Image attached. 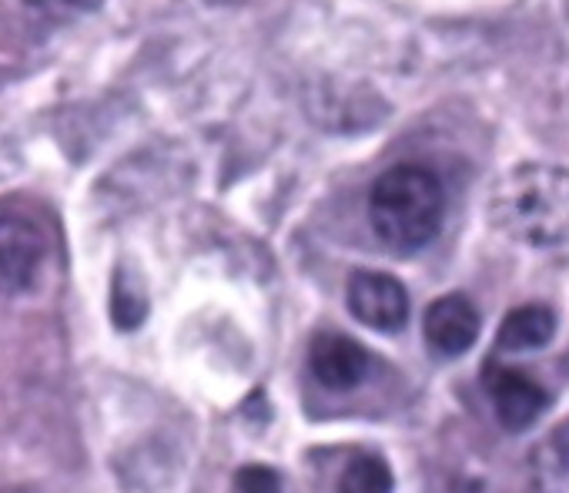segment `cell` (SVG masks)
Wrapping results in <instances>:
<instances>
[{
    "label": "cell",
    "instance_id": "cell-2",
    "mask_svg": "<svg viewBox=\"0 0 569 493\" xmlns=\"http://www.w3.org/2000/svg\"><path fill=\"white\" fill-rule=\"evenodd\" d=\"M446 218V188L442 178L419 165L406 161L379 175L369 191V221L379 241L392 253H419L439 235Z\"/></svg>",
    "mask_w": 569,
    "mask_h": 493
},
{
    "label": "cell",
    "instance_id": "cell-10",
    "mask_svg": "<svg viewBox=\"0 0 569 493\" xmlns=\"http://www.w3.org/2000/svg\"><path fill=\"white\" fill-rule=\"evenodd\" d=\"M144 313H148V303H144L141 289L118 276V279H114V293H111V316H114V326H118V329H138V326L144 323Z\"/></svg>",
    "mask_w": 569,
    "mask_h": 493
},
{
    "label": "cell",
    "instance_id": "cell-13",
    "mask_svg": "<svg viewBox=\"0 0 569 493\" xmlns=\"http://www.w3.org/2000/svg\"><path fill=\"white\" fill-rule=\"evenodd\" d=\"M552 450H556V460L569 470V423L556 426V433H552Z\"/></svg>",
    "mask_w": 569,
    "mask_h": 493
},
{
    "label": "cell",
    "instance_id": "cell-3",
    "mask_svg": "<svg viewBox=\"0 0 569 493\" xmlns=\"http://www.w3.org/2000/svg\"><path fill=\"white\" fill-rule=\"evenodd\" d=\"M48 269L44 228L14 208L0 211V296L21 299L34 293Z\"/></svg>",
    "mask_w": 569,
    "mask_h": 493
},
{
    "label": "cell",
    "instance_id": "cell-8",
    "mask_svg": "<svg viewBox=\"0 0 569 493\" xmlns=\"http://www.w3.org/2000/svg\"><path fill=\"white\" fill-rule=\"evenodd\" d=\"M556 336V316L546 306H519L512 309L499 333L496 343L502 353H529V349H542L549 339Z\"/></svg>",
    "mask_w": 569,
    "mask_h": 493
},
{
    "label": "cell",
    "instance_id": "cell-12",
    "mask_svg": "<svg viewBox=\"0 0 569 493\" xmlns=\"http://www.w3.org/2000/svg\"><path fill=\"white\" fill-rule=\"evenodd\" d=\"M24 4L44 18H58V21H68V18H78V14H88L94 11L101 0H24Z\"/></svg>",
    "mask_w": 569,
    "mask_h": 493
},
{
    "label": "cell",
    "instance_id": "cell-4",
    "mask_svg": "<svg viewBox=\"0 0 569 493\" xmlns=\"http://www.w3.org/2000/svg\"><path fill=\"white\" fill-rule=\"evenodd\" d=\"M349 309L376 333H399L409 323V293L389 273L359 269L349 279Z\"/></svg>",
    "mask_w": 569,
    "mask_h": 493
},
{
    "label": "cell",
    "instance_id": "cell-6",
    "mask_svg": "<svg viewBox=\"0 0 569 493\" xmlns=\"http://www.w3.org/2000/svg\"><path fill=\"white\" fill-rule=\"evenodd\" d=\"M309 369L326 390L346 393V390H356L369 376L372 356L366 353L362 343L342 333H319L309 346Z\"/></svg>",
    "mask_w": 569,
    "mask_h": 493
},
{
    "label": "cell",
    "instance_id": "cell-11",
    "mask_svg": "<svg viewBox=\"0 0 569 493\" xmlns=\"http://www.w3.org/2000/svg\"><path fill=\"white\" fill-rule=\"evenodd\" d=\"M234 486H238V493H278L281 490V480H278V473L271 466L251 463V466H241L238 470Z\"/></svg>",
    "mask_w": 569,
    "mask_h": 493
},
{
    "label": "cell",
    "instance_id": "cell-7",
    "mask_svg": "<svg viewBox=\"0 0 569 493\" xmlns=\"http://www.w3.org/2000/svg\"><path fill=\"white\" fill-rule=\"evenodd\" d=\"M426 339L439 356H462L479 339V309L469 296L449 293L426 313Z\"/></svg>",
    "mask_w": 569,
    "mask_h": 493
},
{
    "label": "cell",
    "instance_id": "cell-5",
    "mask_svg": "<svg viewBox=\"0 0 569 493\" xmlns=\"http://www.w3.org/2000/svg\"><path fill=\"white\" fill-rule=\"evenodd\" d=\"M486 386H489V400H492L499 423L512 433L529 430L536 416L549 406L546 390L516 366H489Z\"/></svg>",
    "mask_w": 569,
    "mask_h": 493
},
{
    "label": "cell",
    "instance_id": "cell-1",
    "mask_svg": "<svg viewBox=\"0 0 569 493\" xmlns=\"http://www.w3.org/2000/svg\"><path fill=\"white\" fill-rule=\"evenodd\" d=\"M489 221L532 249L569 245V168L526 161L509 168L489 195Z\"/></svg>",
    "mask_w": 569,
    "mask_h": 493
},
{
    "label": "cell",
    "instance_id": "cell-9",
    "mask_svg": "<svg viewBox=\"0 0 569 493\" xmlns=\"http://www.w3.org/2000/svg\"><path fill=\"white\" fill-rule=\"evenodd\" d=\"M396 480L379 453H356L339 476V493H392Z\"/></svg>",
    "mask_w": 569,
    "mask_h": 493
}]
</instances>
